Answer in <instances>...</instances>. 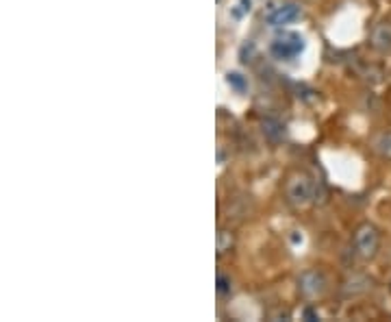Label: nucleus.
Wrapping results in <instances>:
<instances>
[{
    "instance_id": "1",
    "label": "nucleus",
    "mask_w": 391,
    "mask_h": 322,
    "mask_svg": "<svg viewBox=\"0 0 391 322\" xmlns=\"http://www.w3.org/2000/svg\"><path fill=\"white\" fill-rule=\"evenodd\" d=\"M305 49L303 37L298 35H285V37H276L270 46V53L276 59H293L298 53Z\"/></svg>"
},
{
    "instance_id": "2",
    "label": "nucleus",
    "mask_w": 391,
    "mask_h": 322,
    "mask_svg": "<svg viewBox=\"0 0 391 322\" xmlns=\"http://www.w3.org/2000/svg\"><path fill=\"white\" fill-rule=\"evenodd\" d=\"M354 246L361 257H372L378 248V231L370 224H363L354 236Z\"/></svg>"
},
{
    "instance_id": "3",
    "label": "nucleus",
    "mask_w": 391,
    "mask_h": 322,
    "mask_svg": "<svg viewBox=\"0 0 391 322\" xmlns=\"http://www.w3.org/2000/svg\"><path fill=\"white\" fill-rule=\"evenodd\" d=\"M287 194L293 202H305L311 196V181L300 176V179H293L287 188Z\"/></svg>"
},
{
    "instance_id": "4",
    "label": "nucleus",
    "mask_w": 391,
    "mask_h": 322,
    "mask_svg": "<svg viewBox=\"0 0 391 322\" xmlns=\"http://www.w3.org/2000/svg\"><path fill=\"white\" fill-rule=\"evenodd\" d=\"M372 41L378 51H391V25L385 22V25H378L372 33Z\"/></svg>"
},
{
    "instance_id": "5",
    "label": "nucleus",
    "mask_w": 391,
    "mask_h": 322,
    "mask_svg": "<svg viewBox=\"0 0 391 322\" xmlns=\"http://www.w3.org/2000/svg\"><path fill=\"white\" fill-rule=\"evenodd\" d=\"M298 15H300V11H298L296 7L287 5V7H279L272 15H270V22L276 27H281V25H289V22H293Z\"/></svg>"
},
{
    "instance_id": "6",
    "label": "nucleus",
    "mask_w": 391,
    "mask_h": 322,
    "mask_svg": "<svg viewBox=\"0 0 391 322\" xmlns=\"http://www.w3.org/2000/svg\"><path fill=\"white\" fill-rule=\"evenodd\" d=\"M378 150L385 155V157H389L391 159V133H385L380 140H378Z\"/></svg>"
},
{
    "instance_id": "7",
    "label": "nucleus",
    "mask_w": 391,
    "mask_h": 322,
    "mask_svg": "<svg viewBox=\"0 0 391 322\" xmlns=\"http://www.w3.org/2000/svg\"><path fill=\"white\" fill-rule=\"evenodd\" d=\"M228 83L235 85V87H244V81L239 79V75H231V77H228Z\"/></svg>"
}]
</instances>
